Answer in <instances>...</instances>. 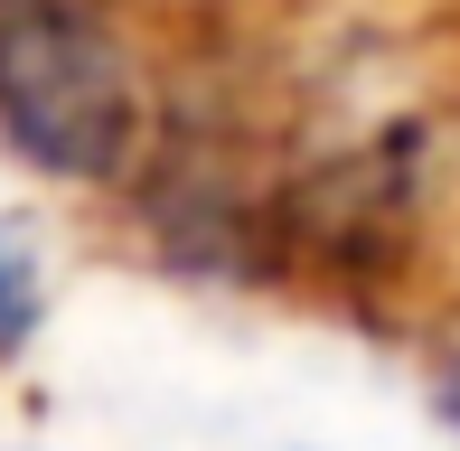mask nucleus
<instances>
[{"label": "nucleus", "mask_w": 460, "mask_h": 451, "mask_svg": "<svg viewBox=\"0 0 460 451\" xmlns=\"http://www.w3.org/2000/svg\"><path fill=\"white\" fill-rule=\"evenodd\" d=\"M0 141L66 189H113L141 170V66L94 0H0Z\"/></svg>", "instance_id": "f257e3e1"}, {"label": "nucleus", "mask_w": 460, "mask_h": 451, "mask_svg": "<svg viewBox=\"0 0 460 451\" xmlns=\"http://www.w3.org/2000/svg\"><path fill=\"white\" fill-rule=\"evenodd\" d=\"M29 339H38V273H29V254L0 244V358H19Z\"/></svg>", "instance_id": "f03ea898"}]
</instances>
